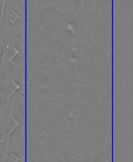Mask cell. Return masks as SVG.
<instances>
[{
	"label": "cell",
	"mask_w": 133,
	"mask_h": 162,
	"mask_svg": "<svg viewBox=\"0 0 133 162\" xmlns=\"http://www.w3.org/2000/svg\"><path fill=\"white\" fill-rule=\"evenodd\" d=\"M12 153L19 158L20 162L26 159L23 151L20 124L3 141H1V159L5 160Z\"/></svg>",
	"instance_id": "cell-1"
},
{
	"label": "cell",
	"mask_w": 133,
	"mask_h": 162,
	"mask_svg": "<svg viewBox=\"0 0 133 162\" xmlns=\"http://www.w3.org/2000/svg\"><path fill=\"white\" fill-rule=\"evenodd\" d=\"M14 109L12 97L7 101L1 97V129L13 118Z\"/></svg>",
	"instance_id": "cell-2"
},
{
	"label": "cell",
	"mask_w": 133,
	"mask_h": 162,
	"mask_svg": "<svg viewBox=\"0 0 133 162\" xmlns=\"http://www.w3.org/2000/svg\"><path fill=\"white\" fill-rule=\"evenodd\" d=\"M20 124L13 118L1 129V141H3Z\"/></svg>",
	"instance_id": "cell-3"
}]
</instances>
